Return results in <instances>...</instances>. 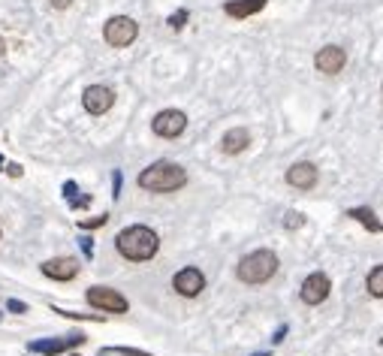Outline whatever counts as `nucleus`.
<instances>
[{"label": "nucleus", "instance_id": "1", "mask_svg": "<svg viewBox=\"0 0 383 356\" xmlns=\"http://www.w3.org/2000/svg\"><path fill=\"white\" fill-rule=\"evenodd\" d=\"M115 248H118V254L124 257L130 263H145L151 260L157 251H160V236L151 226H142V224H133L127 226V230L118 233V239H115Z\"/></svg>", "mask_w": 383, "mask_h": 356}, {"label": "nucleus", "instance_id": "2", "mask_svg": "<svg viewBox=\"0 0 383 356\" xmlns=\"http://www.w3.org/2000/svg\"><path fill=\"white\" fill-rule=\"evenodd\" d=\"M136 185L142 187V191H154V193H172L178 191V187L187 185V172L181 169L178 163H151L148 169L139 172V178H136Z\"/></svg>", "mask_w": 383, "mask_h": 356}, {"label": "nucleus", "instance_id": "3", "mask_svg": "<svg viewBox=\"0 0 383 356\" xmlns=\"http://www.w3.org/2000/svg\"><path fill=\"white\" fill-rule=\"evenodd\" d=\"M275 272H278V257L272 251H254V254L242 257L235 275H239V281H244V284H266Z\"/></svg>", "mask_w": 383, "mask_h": 356}, {"label": "nucleus", "instance_id": "4", "mask_svg": "<svg viewBox=\"0 0 383 356\" xmlns=\"http://www.w3.org/2000/svg\"><path fill=\"white\" fill-rule=\"evenodd\" d=\"M103 36L109 45H115V49H124V45H130L139 36V25H136L133 19H127V15H115V19L106 21Z\"/></svg>", "mask_w": 383, "mask_h": 356}, {"label": "nucleus", "instance_id": "5", "mask_svg": "<svg viewBox=\"0 0 383 356\" xmlns=\"http://www.w3.org/2000/svg\"><path fill=\"white\" fill-rule=\"evenodd\" d=\"M88 305L100 308V311H109V314H124L130 308L127 299L121 296L118 290H112V287H91L88 290Z\"/></svg>", "mask_w": 383, "mask_h": 356}, {"label": "nucleus", "instance_id": "6", "mask_svg": "<svg viewBox=\"0 0 383 356\" xmlns=\"http://www.w3.org/2000/svg\"><path fill=\"white\" fill-rule=\"evenodd\" d=\"M187 127V115L178 109H163L160 115H154L151 121V130L157 136H163V139H175V136H181Z\"/></svg>", "mask_w": 383, "mask_h": 356}, {"label": "nucleus", "instance_id": "7", "mask_svg": "<svg viewBox=\"0 0 383 356\" xmlns=\"http://www.w3.org/2000/svg\"><path fill=\"white\" fill-rule=\"evenodd\" d=\"M172 287H175V293H181V296L194 299V296H199V293L205 290V275H202V272H199V269L187 266V269L175 272V278H172Z\"/></svg>", "mask_w": 383, "mask_h": 356}, {"label": "nucleus", "instance_id": "8", "mask_svg": "<svg viewBox=\"0 0 383 356\" xmlns=\"http://www.w3.org/2000/svg\"><path fill=\"white\" fill-rule=\"evenodd\" d=\"M329 290H332V284H329V275H323V272H314V275L305 278L302 284V302L305 305H320V302L329 299Z\"/></svg>", "mask_w": 383, "mask_h": 356}, {"label": "nucleus", "instance_id": "9", "mask_svg": "<svg viewBox=\"0 0 383 356\" xmlns=\"http://www.w3.org/2000/svg\"><path fill=\"white\" fill-rule=\"evenodd\" d=\"M82 103H85V109L91 115H106L115 106V91L106 85H91L85 91V97H82Z\"/></svg>", "mask_w": 383, "mask_h": 356}, {"label": "nucleus", "instance_id": "10", "mask_svg": "<svg viewBox=\"0 0 383 356\" xmlns=\"http://www.w3.org/2000/svg\"><path fill=\"white\" fill-rule=\"evenodd\" d=\"M344 64H347V51L338 49V45H326V49H320L317 55H314V67H317L320 73H326V75L341 73Z\"/></svg>", "mask_w": 383, "mask_h": 356}, {"label": "nucleus", "instance_id": "11", "mask_svg": "<svg viewBox=\"0 0 383 356\" xmlns=\"http://www.w3.org/2000/svg\"><path fill=\"white\" fill-rule=\"evenodd\" d=\"M43 275L51 278V281H73L79 275V263L73 257H55V260H45L43 263Z\"/></svg>", "mask_w": 383, "mask_h": 356}, {"label": "nucleus", "instance_id": "12", "mask_svg": "<svg viewBox=\"0 0 383 356\" xmlns=\"http://www.w3.org/2000/svg\"><path fill=\"white\" fill-rule=\"evenodd\" d=\"M85 344V335L82 332H76L70 338H58V342H49V338H43V342H30V353H43V356H58L64 351H70V347H79Z\"/></svg>", "mask_w": 383, "mask_h": 356}, {"label": "nucleus", "instance_id": "13", "mask_svg": "<svg viewBox=\"0 0 383 356\" xmlns=\"http://www.w3.org/2000/svg\"><path fill=\"white\" fill-rule=\"evenodd\" d=\"M287 185L296 191H311L317 185V166L314 163H293L287 169Z\"/></svg>", "mask_w": 383, "mask_h": 356}, {"label": "nucleus", "instance_id": "14", "mask_svg": "<svg viewBox=\"0 0 383 356\" xmlns=\"http://www.w3.org/2000/svg\"><path fill=\"white\" fill-rule=\"evenodd\" d=\"M251 145V133L244 130V127H233V130L224 133V139H220V148H224V154H239Z\"/></svg>", "mask_w": 383, "mask_h": 356}, {"label": "nucleus", "instance_id": "15", "mask_svg": "<svg viewBox=\"0 0 383 356\" xmlns=\"http://www.w3.org/2000/svg\"><path fill=\"white\" fill-rule=\"evenodd\" d=\"M263 6H266V0H229L224 6V12L233 15V19H248V15L263 10Z\"/></svg>", "mask_w": 383, "mask_h": 356}, {"label": "nucleus", "instance_id": "16", "mask_svg": "<svg viewBox=\"0 0 383 356\" xmlns=\"http://www.w3.org/2000/svg\"><path fill=\"white\" fill-rule=\"evenodd\" d=\"M347 217L359 221L369 233H383V224L378 221V215H374V211H371L369 206H356V209H350V211H347Z\"/></svg>", "mask_w": 383, "mask_h": 356}, {"label": "nucleus", "instance_id": "17", "mask_svg": "<svg viewBox=\"0 0 383 356\" xmlns=\"http://www.w3.org/2000/svg\"><path fill=\"white\" fill-rule=\"evenodd\" d=\"M365 284H369V293L374 299H383V263L369 272V281H365Z\"/></svg>", "mask_w": 383, "mask_h": 356}, {"label": "nucleus", "instance_id": "18", "mask_svg": "<svg viewBox=\"0 0 383 356\" xmlns=\"http://www.w3.org/2000/svg\"><path fill=\"white\" fill-rule=\"evenodd\" d=\"M109 221V215H97V217H85V221H79L82 230H97V226H106Z\"/></svg>", "mask_w": 383, "mask_h": 356}, {"label": "nucleus", "instance_id": "19", "mask_svg": "<svg viewBox=\"0 0 383 356\" xmlns=\"http://www.w3.org/2000/svg\"><path fill=\"white\" fill-rule=\"evenodd\" d=\"M185 21H187V10H178L175 15H170V27L172 30H181L185 27Z\"/></svg>", "mask_w": 383, "mask_h": 356}, {"label": "nucleus", "instance_id": "20", "mask_svg": "<svg viewBox=\"0 0 383 356\" xmlns=\"http://www.w3.org/2000/svg\"><path fill=\"white\" fill-rule=\"evenodd\" d=\"M79 248H82V254H85V260H91V257H94V239H91V236H82L79 239Z\"/></svg>", "mask_w": 383, "mask_h": 356}, {"label": "nucleus", "instance_id": "21", "mask_svg": "<svg viewBox=\"0 0 383 356\" xmlns=\"http://www.w3.org/2000/svg\"><path fill=\"white\" fill-rule=\"evenodd\" d=\"M121 181H124V176H121V169H115L112 172V196H115V200L121 196Z\"/></svg>", "mask_w": 383, "mask_h": 356}, {"label": "nucleus", "instance_id": "22", "mask_svg": "<svg viewBox=\"0 0 383 356\" xmlns=\"http://www.w3.org/2000/svg\"><path fill=\"white\" fill-rule=\"evenodd\" d=\"M115 353H121V356H151V353H145V351H136V347H112Z\"/></svg>", "mask_w": 383, "mask_h": 356}, {"label": "nucleus", "instance_id": "23", "mask_svg": "<svg viewBox=\"0 0 383 356\" xmlns=\"http://www.w3.org/2000/svg\"><path fill=\"white\" fill-rule=\"evenodd\" d=\"M6 308H10L12 314H25L27 311V305H25V302H19V299H10V302H6Z\"/></svg>", "mask_w": 383, "mask_h": 356}, {"label": "nucleus", "instance_id": "24", "mask_svg": "<svg viewBox=\"0 0 383 356\" xmlns=\"http://www.w3.org/2000/svg\"><path fill=\"white\" fill-rule=\"evenodd\" d=\"M76 193H79V185H76V181H67V185H64V196H67V200H76Z\"/></svg>", "mask_w": 383, "mask_h": 356}, {"label": "nucleus", "instance_id": "25", "mask_svg": "<svg viewBox=\"0 0 383 356\" xmlns=\"http://www.w3.org/2000/svg\"><path fill=\"white\" fill-rule=\"evenodd\" d=\"M302 224H305L302 215H296V211H293V215H287V230H293V226H302Z\"/></svg>", "mask_w": 383, "mask_h": 356}, {"label": "nucleus", "instance_id": "26", "mask_svg": "<svg viewBox=\"0 0 383 356\" xmlns=\"http://www.w3.org/2000/svg\"><path fill=\"white\" fill-rule=\"evenodd\" d=\"M70 206H73V209H85V206H91V196H76Z\"/></svg>", "mask_w": 383, "mask_h": 356}, {"label": "nucleus", "instance_id": "27", "mask_svg": "<svg viewBox=\"0 0 383 356\" xmlns=\"http://www.w3.org/2000/svg\"><path fill=\"white\" fill-rule=\"evenodd\" d=\"M21 172H25V169H21L19 163H10V166H6V176H12V178H19Z\"/></svg>", "mask_w": 383, "mask_h": 356}, {"label": "nucleus", "instance_id": "28", "mask_svg": "<svg viewBox=\"0 0 383 356\" xmlns=\"http://www.w3.org/2000/svg\"><path fill=\"white\" fill-rule=\"evenodd\" d=\"M284 335H287V327H278V332L272 335V344H281L284 342Z\"/></svg>", "mask_w": 383, "mask_h": 356}, {"label": "nucleus", "instance_id": "29", "mask_svg": "<svg viewBox=\"0 0 383 356\" xmlns=\"http://www.w3.org/2000/svg\"><path fill=\"white\" fill-rule=\"evenodd\" d=\"M70 3H73V0H51V6H55V10H67Z\"/></svg>", "mask_w": 383, "mask_h": 356}, {"label": "nucleus", "instance_id": "30", "mask_svg": "<svg viewBox=\"0 0 383 356\" xmlns=\"http://www.w3.org/2000/svg\"><path fill=\"white\" fill-rule=\"evenodd\" d=\"M3 55H6V40L0 36V58H3Z\"/></svg>", "mask_w": 383, "mask_h": 356}, {"label": "nucleus", "instance_id": "31", "mask_svg": "<svg viewBox=\"0 0 383 356\" xmlns=\"http://www.w3.org/2000/svg\"><path fill=\"white\" fill-rule=\"evenodd\" d=\"M254 356H272V353H269V351H263V353H254Z\"/></svg>", "mask_w": 383, "mask_h": 356}, {"label": "nucleus", "instance_id": "32", "mask_svg": "<svg viewBox=\"0 0 383 356\" xmlns=\"http://www.w3.org/2000/svg\"><path fill=\"white\" fill-rule=\"evenodd\" d=\"M0 166H3V154H0Z\"/></svg>", "mask_w": 383, "mask_h": 356}]
</instances>
